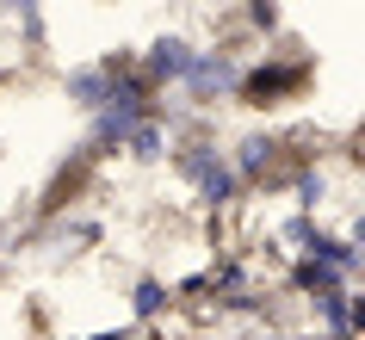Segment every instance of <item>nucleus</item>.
<instances>
[{
    "instance_id": "2",
    "label": "nucleus",
    "mask_w": 365,
    "mask_h": 340,
    "mask_svg": "<svg viewBox=\"0 0 365 340\" xmlns=\"http://www.w3.org/2000/svg\"><path fill=\"white\" fill-rule=\"evenodd\" d=\"M168 173L180 180V186H192V198L211 210V217H223V210L242 205V186H235L230 155H223L217 136H180V143L168 149Z\"/></svg>"
},
{
    "instance_id": "3",
    "label": "nucleus",
    "mask_w": 365,
    "mask_h": 340,
    "mask_svg": "<svg viewBox=\"0 0 365 340\" xmlns=\"http://www.w3.org/2000/svg\"><path fill=\"white\" fill-rule=\"evenodd\" d=\"M242 62H248V43L242 38H217V43H198L192 50V68H186V81L173 87V105H186V112L198 118H217V105H230L235 81H242Z\"/></svg>"
},
{
    "instance_id": "8",
    "label": "nucleus",
    "mask_w": 365,
    "mask_h": 340,
    "mask_svg": "<svg viewBox=\"0 0 365 340\" xmlns=\"http://www.w3.org/2000/svg\"><path fill=\"white\" fill-rule=\"evenodd\" d=\"M6 25H13V31L25 38V50H31V56H38V50H50V19H43L31 0H19V6L6 13Z\"/></svg>"
},
{
    "instance_id": "9",
    "label": "nucleus",
    "mask_w": 365,
    "mask_h": 340,
    "mask_svg": "<svg viewBox=\"0 0 365 340\" xmlns=\"http://www.w3.org/2000/svg\"><path fill=\"white\" fill-rule=\"evenodd\" d=\"M316 229H322V223H316V217H297V210H291L285 223H272V242L285 247V260H297V254H304V247H309V235H316Z\"/></svg>"
},
{
    "instance_id": "7",
    "label": "nucleus",
    "mask_w": 365,
    "mask_h": 340,
    "mask_svg": "<svg viewBox=\"0 0 365 340\" xmlns=\"http://www.w3.org/2000/svg\"><path fill=\"white\" fill-rule=\"evenodd\" d=\"M168 149H173L168 124H155V118H149V124H136V130L124 136V149H118V155H130L136 168H168Z\"/></svg>"
},
{
    "instance_id": "5",
    "label": "nucleus",
    "mask_w": 365,
    "mask_h": 340,
    "mask_svg": "<svg viewBox=\"0 0 365 340\" xmlns=\"http://www.w3.org/2000/svg\"><path fill=\"white\" fill-rule=\"evenodd\" d=\"M192 50L198 43L186 38V31H155V38L136 50V81H143L155 99H168L173 87L186 81V68H192Z\"/></svg>"
},
{
    "instance_id": "6",
    "label": "nucleus",
    "mask_w": 365,
    "mask_h": 340,
    "mask_svg": "<svg viewBox=\"0 0 365 340\" xmlns=\"http://www.w3.org/2000/svg\"><path fill=\"white\" fill-rule=\"evenodd\" d=\"M173 309H180L173 303V279H161V272H136L130 279V321L136 328H161Z\"/></svg>"
},
{
    "instance_id": "1",
    "label": "nucleus",
    "mask_w": 365,
    "mask_h": 340,
    "mask_svg": "<svg viewBox=\"0 0 365 340\" xmlns=\"http://www.w3.org/2000/svg\"><path fill=\"white\" fill-rule=\"evenodd\" d=\"M309 81H316V62L304 56V50H260V56L242 62V81H235V105H248V112H285V105H297V99L309 93Z\"/></svg>"
},
{
    "instance_id": "4",
    "label": "nucleus",
    "mask_w": 365,
    "mask_h": 340,
    "mask_svg": "<svg viewBox=\"0 0 365 340\" xmlns=\"http://www.w3.org/2000/svg\"><path fill=\"white\" fill-rule=\"evenodd\" d=\"M223 155H230V173H235V186H242V198L248 192H285V173L297 168L279 124H248L235 143H223Z\"/></svg>"
},
{
    "instance_id": "10",
    "label": "nucleus",
    "mask_w": 365,
    "mask_h": 340,
    "mask_svg": "<svg viewBox=\"0 0 365 340\" xmlns=\"http://www.w3.org/2000/svg\"><path fill=\"white\" fill-rule=\"evenodd\" d=\"M235 25H248L254 38H279V31H285V13H279V6H260V0H254V6H242V13H235Z\"/></svg>"
}]
</instances>
